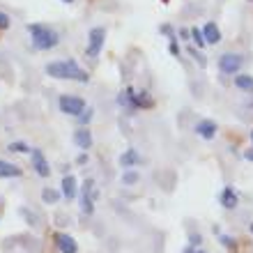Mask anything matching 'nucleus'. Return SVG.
Instances as JSON below:
<instances>
[{
    "mask_svg": "<svg viewBox=\"0 0 253 253\" xmlns=\"http://www.w3.org/2000/svg\"><path fill=\"white\" fill-rule=\"evenodd\" d=\"M136 182H138V173H136L133 168H125V173H122V184L131 187V184H136Z\"/></svg>",
    "mask_w": 253,
    "mask_h": 253,
    "instance_id": "nucleus-17",
    "label": "nucleus"
},
{
    "mask_svg": "<svg viewBox=\"0 0 253 253\" xmlns=\"http://www.w3.org/2000/svg\"><path fill=\"white\" fill-rule=\"evenodd\" d=\"M46 74L53 76V79L60 81H76V83H87L90 81V74L85 69H81L76 60H55L46 65Z\"/></svg>",
    "mask_w": 253,
    "mask_h": 253,
    "instance_id": "nucleus-1",
    "label": "nucleus"
},
{
    "mask_svg": "<svg viewBox=\"0 0 253 253\" xmlns=\"http://www.w3.org/2000/svg\"><path fill=\"white\" fill-rule=\"evenodd\" d=\"M7 150H9V152H16V154H26V152H30L33 147H28L26 143L16 140V143H9V145H7Z\"/></svg>",
    "mask_w": 253,
    "mask_h": 253,
    "instance_id": "nucleus-19",
    "label": "nucleus"
},
{
    "mask_svg": "<svg viewBox=\"0 0 253 253\" xmlns=\"http://www.w3.org/2000/svg\"><path fill=\"white\" fill-rule=\"evenodd\" d=\"M94 198H97L94 180H85V184H83V193H81V212L90 216V214L94 212Z\"/></svg>",
    "mask_w": 253,
    "mask_h": 253,
    "instance_id": "nucleus-6",
    "label": "nucleus"
},
{
    "mask_svg": "<svg viewBox=\"0 0 253 253\" xmlns=\"http://www.w3.org/2000/svg\"><path fill=\"white\" fill-rule=\"evenodd\" d=\"M249 230H251V235H253V223H251V226H249Z\"/></svg>",
    "mask_w": 253,
    "mask_h": 253,
    "instance_id": "nucleus-27",
    "label": "nucleus"
},
{
    "mask_svg": "<svg viewBox=\"0 0 253 253\" xmlns=\"http://www.w3.org/2000/svg\"><path fill=\"white\" fill-rule=\"evenodd\" d=\"M62 2H74V0H62Z\"/></svg>",
    "mask_w": 253,
    "mask_h": 253,
    "instance_id": "nucleus-28",
    "label": "nucleus"
},
{
    "mask_svg": "<svg viewBox=\"0 0 253 253\" xmlns=\"http://www.w3.org/2000/svg\"><path fill=\"white\" fill-rule=\"evenodd\" d=\"M28 33H30V42H33L35 51H51L60 44V35L44 23H30Z\"/></svg>",
    "mask_w": 253,
    "mask_h": 253,
    "instance_id": "nucleus-2",
    "label": "nucleus"
},
{
    "mask_svg": "<svg viewBox=\"0 0 253 253\" xmlns=\"http://www.w3.org/2000/svg\"><path fill=\"white\" fill-rule=\"evenodd\" d=\"M203 35H205L207 44H219L221 42V30L216 23H205V26H203Z\"/></svg>",
    "mask_w": 253,
    "mask_h": 253,
    "instance_id": "nucleus-14",
    "label": "nucleus"
},
{
    "mask_svg": "<svg viewBox=\"0 0 253 253\" xmlns=\"http://www.w3.org/2000/svg\"><path fill=\"white\" fill-rule=\"evenodd\" d=\"M140 154L138 150H133V147H129V150H125V152L120 154V166L122 168H133V166H138L140 164Z\"/></svg>",
    "mask_w": 253,
    "mask_h": 253,
    "instance_id": "nucleus-11",
    "label": "nucleus"
},
{
    "mask_svg": "<svg viewBox=\"0 0 253 253\" xmlns=\"http://www.w3.org/2000/svg\"><path fill=\"white\" fill-rule=\"evenodd\" d=\"M170 53H173L175 58H180V46H177L175 42H170Z\"/></svg>",
    "mask_w": 253,
    "mask_h": 253,
    "instance_id": "nucleus-25",
    "label": "nucleus"
},
{
    "mask_svg": "<svg viewBox=\"0 0 253 253\" xmlns=\"http://www.w3.org/2000/svg\"><path fill=\"white\" fill-rule=\"evenodd\" d=\"M58 198H60V193L53 191V189H44L42 191V200L44 203H58Z\"/></svg>",
    "mask_w": 253,
    "mask_h": 253,
    "instance_id": "nucleus-20",
    "label": "nucleus"
},
{
    "mask_svg": "<svg viewBox=\"0 0 253 253\" xmlns=\"http://www.w3.org/2000/svg\"><path fill=\"white\" fill-rule=\"evenodd\" d=\"M104 42H106V30L101 26L92 28V30L87 33V46H85L87 58H99L101 48H104Z\"/></svg>",
    "mask_w": 253,
    "mask_h": 253,
    "instance_id": "nucleus-4",
    "label": "nucleus"
},
{
    "mask_svg": "<svg viewBox=\"0 0 253 253\" xmlns=\"http://www.w3.org/2000/svg\"><path fill=\"white\" fill-rule=\"evenodd\" d=\"M90 120H92V108H85V111L79 115V122L81 125H87Z\"/></svg>",
    "mask_w": 253,
    "mask_h": 253,
    "instance_id": "nucleus-21",
    "label": "nucleus"
},
{
    "mask_svg": "<svg viewBox=\"0 0 253 253\" xmlns=\"http://www.w3.org/2000/svg\"><path fill=\"white\" fill-rule=\"evenodd\" d=\"M30 166L35 168V173L40 175V177H48L51 175V166H48V159L44 157L40 147H33L30 150Z\"/></svg>",
    "mask_w": 253,
    "mask_h": 253,
    "instance_id": "nucleus-7",
    "label": "nucleus"
},
{
    "mask_svg": "<svg viewBox=\"0 0 253 253\" xmlns=\"http://www.w3.org/2000/svg\"><path fill=\"white\" fill-rule=\"evenodd\" d=\"M251 143H253V129H251Z\"/></svg>",
    "mask_w": 253,
    "mask_h": 253,
    "instance_id": "nucleus-29",
    "label": "nucleus"
},
{
    "mask_svg": "<svg viewBox=\"0 0 253 253\" xmlns=\"http://www.w3.org/2000/svg\"><path fill=\"white\" fill-rule=\"evenodd\" d=\"M235 87L237 90H242V92H253V76L251 74H235Z\"/></svg>",
    "mask_w": 253,
    "mask_h": 253,
    "instance_id": "nucleus-13",
    "label": "nucleus"
},
{
    "mask_svg": "<svg viewBox=\"0 0 253 253\" xmlns=\"http://www.w3.org/2000/svg\"><path fill=\"white\" fill-rule=\"evenodd\" d=\"M74 145L79 147V150H90L92 147V131L87 129V126H83V129H79V131H74Z\"/></svg>",
    "mask_w": 253,
    "mask_h": 253,
    "instance_id": "nucleus-10",
    "label": "nucleus"
},
{
    "mask_svg": "<svg viewBox=\"0 0 253 253\" xmlns=\"http://www.w3.org/2000/svg\"><path fill=\"white\" fill-rule=\"evenodd\" d=\"M219 200H221V205L226 207V210H235V207H237V203H240V196L233 191V187H226L223 191H221Z\"/></svg>",
    "mask_w": 253,
    "mask_h": 253,
    "instance_id": "nucleus-12",
    "label": "nucleus"
},
{
    "mask_svg": "<svg viewBox=\"0 0 253 253\" xmlns=\"http://www.w3.org/2000/svg\"><path fill=\"white\" fill-rule=\"evenodd\" d=\"M60 187H62V196H65L67 200L76 198V177H74V175H65Z\"/></svg>",
    "mask_w": 253,
    "mask_h": 253,
    "instance_id": "nucleus-15",
    "label": "nucleus"
},
{
    "mask_svg": "<svg viewBox=\"0 0 253 253\" xmlns=\"http://www.w3.org/2000/svg\"><path fill=\"white\" fill-rule=\"evenodd\" d=\"M191 42H196V46H200V48L207 44V42H205V35H203V30H200V28H196V26L191 28Z\"/></svg>",
    "mask_w": 253,
    "mask_h": 253,
    "instance_id": "nucleus-18",
    "label": "nucleus"
},
{
    "mask_svg": "<svg viewBox=\"0 0 253 253\" xmlns=\"http://www.w3.org/2000/svg\"><path fill=\"white\" fill-rule=\"evenodd\" d=\"M21 173H23V170H21L19 166L0 159V177H21Z\"/></svg>",
    "mask_w": 253,
    "mask_h": 253,
    "instance_id": "nucleus-16",
    "label": "nucleus"
},
{
    "mask_svg": "<svg viewBox=\"0 0 253 253\" xmlns=\"http://www.w3.org/2000/svg\"><path fill=\"white\" fill-rule=\"evenodd\" d=\"M221 244L226 249H233L235 247V237H230V235H221Z\"/></svg>",
    "mask_w": 253,
    "mask_h": 253,
    "instance_id": "nucleus-23",
    "label": "nucleus"
},
{
    "mask_svg": "<svg viewBox=\"0 0 253 253\" xmlns=\"http://www.w3.org/2000/svg\"><path fill=\"white\" fill-rule=\"evenodd\" d=\"M193 131L198 133L203 140H214V136H216V122L214 120H200V122H196Z\"/></svg>",
    "mask_w": 253,
    "mask_h": 253,
    "instance_id": "nucleus-9",
    "label": "nucleus"
},
{
    "mask_svg": "<svg viewBox=\"0 0 253 253\" xmlns=\"http://www.w3.org/2000/svg\"><path fill=\"white\" fill-rule=\"evenodd\" d=\"M53 240H55V247H58L60 253H79V244H76V240H74L72 235L58 233Z\"/></svg>",
    "mask_w": 253,
    "mask_h": 253,
    "instance_id": "nucleus-8",
    "label": "nucleus"
},
{
    "mask_svg": "<svg viewBox=\"0 0 253 253\" xmlns=\"http://www.w3.org/2000/svg\"><path fill=\"white\" fill-rule=\"evenodd\" d=\"M58 108H60V113L72 115V118H79V115L85 111V99H81V97H76V94H60Z\"/></svg>",
    "mask_w": 253,
    "mask_h": 253,
    "instance_id": "nucleus-3",
    "label": "nucleus"
},
{
    "mask_svg": "<svg viewBox=\"0 0 253 253\" xmlns=\"http://www.w3.org/2000/svg\"><path fill=\"white\" fill-rule=\"evenodd\" d=\"M196 253H207V251H196Z\"/></svg>",
    "mask_w": 253,
    "mask_h": 253,
    "instance_id": "nucleus-30",
    "label": "nucleus"
},
{
    "mask_svg": "<svg viewBox=\"0 0 253 253\" xmlns=\"http://www.w3.org/2000/svg\"><path fill=\"white\" fill-rule=\"evenodd\" d=\"M9 26H12V19H9L5 12H0V30H7Z\"/></svg>",
    "mask_w": 253,
    "mask_h": 253,
    "instance_id": "nucleus-22",
    "label": "nucleus"
},
{
    "mask_svg": "<svg viewBox=\"0 0 253 253\" xmlns=\"http://www.w3.org/2000/svg\"><path fill=\"white\" fill-rule=\"evenodd\" d=\"M244 159H247V161H253V150H247V152H244Z\"/></svg>",
    "mask_w": 253,
    "mask_h": 253,
    "instance_id": "nucleus-26",
    "label": "nucleus"
},
{
    "mask_svg": "<svg viewBox=\"0 0 253 253\" xmlns=\"http://www.w3.org/2000/svg\"><path fill=\"white\" fill-rule=\"evenodd\" d=\"M200 242H203V237H200L198 233H196V235H189V247H198Z\"/></svg>",
    "mask_w": 253,
    "mask_h": 253,
    "instance_id": "nucleus-24",
    "label": "nucleus"
},
{
    "mask_svg": "<svg viewBox=\"0 0 253 253\" xmlns=\"http://www.w3.org/2000/svg\"><path fill=\"white\" fill-rule=\"evenodd\" d=\"M242 65H244V58L240 53H223L219 58V72L226 74V76H235L240 74Z\"/></svg>",
    "mask_w": 253,
    "mask_h": 253,
    "instance_id": "nucleus-5",
    "label": "nucleus"
}]
</instances>
